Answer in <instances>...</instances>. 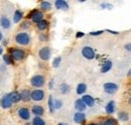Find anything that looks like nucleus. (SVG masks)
<instances>
[{
    "mask_svg": "<svg viewBox=\"0 0 131 125\" xmlns=\"http://www.w3.org/2000/svg\"><path fill=\"white\" fill-rule=\"evenodd\" d=\"M59 125H68V124H66V123H62V122H61V123H59Z\"/></svg>",
    "mask_w": 131,
    "mask_h": 125,
    "instance_id": "nucleus-41",
    "label": "nucleus"
},
{
    "mask_svg": "<svg viewBox=\"0 0 131 125\" xmlns=\"http://www.w3.org/2000/svg\"><path fill=\"white\" fill-rule=\"evenodd\" d=\"M31 112H32L35 116L40 117V116L43 115L45 109H43V107L40 106V105H34V106H32V108H31Z\"/></svg>",
    "mask_w": 131,
    "mask_h": 125,
    "instance_id": "nucleus-14",
    "label": "nucleus"
},
{
    "mask_svg": "<svg viewBox=\"0 0 131 125\" xmlns=\"http://www.w3.org/2000/svg\"><path fill=\"white\" fill-rule=\"evenodd\" d=\"M12 105H13V104H12V102L10 101L8 94L4 95V96L1 98V100H0V106H1L3 109H9V108H11Z\"/></svg>",
    "mask_w": 131,
    "mask_h": 125,
    "instance_id": "nucleus-10",
    "label": "nucleus"
},
{
    "mask_svg": "<svg viewBox=\"0 0 131 125\" xmlns=\"http://www.w3.org/2000/svg\"><path fill=\"white\" fill-rule=\"evenodd\" d=\"M27 18H30L32 20L34 23H37L39 22L40 20H42L43 18V13L37 9H33L32 11L27 15Z\"/></svg>",
    "mask_w": 131,
    "mask_h": 125,
    "instance_id": "nucleus-7",
    "label": "nucleus"
},
{
    "mask_svg": "<svg viewBox=\"0 0 131 125\" xmlns=\"http://www.w3.org/2000/svg\"><path fill=\"white\" fill-rule=\"evenodd\" d=\"M8 56L11 58L12 61H22L25 58L26 54L21 48H13V47H11V48H9Z\"/></svg>",
    "mask_w": 131,
    "mask_h": 125,
    "instance_id": "nucleus-2",
    "label": "nucleus"
},
{
    "mask_svg": "<svg viewBox=\"0 0 131 125\" xmlns=\"http://www.w3.org/2000/svg\"><path fill=\"white\" fill-rule=\"evenodd\" d=\"M86 121V114L84 112H77L74 115V122L77 124H83Z\"/></svg>",
    "mask_w": 131,
    "mask_h": 125,
    "instance_id": "nucleus-12",
    "label": "nucleus"
},
{
    "mask_svg": "<svg viewBox=\"0 0 131 125\" xmlns=\"http://www.w3.org/2000/svg\"><path fill=\"white\" fill-rule=\"evenodd\" d=\"M20 99L24 102H28L30 100V91L27 90V89H23L21 92H20Z\"/></svg>",
    "mask_w": 131,
    "mask_h": 125,
    "instance_id": "nucleus-18",
    "label": "nucleus"
},
{
    "mask_svg": "<svg viewBox=\"0 0 131 125\" xmlns=\"http://www.w3.org/2000/svg\"><path fill=\"white\" fill-rule=\"evenodd\" d=\"M22 11H20V10H15V12H14V14H13V22L14 23H18L21 19H22Z\"/></svg>",
    "mask_w": 131,
    "mask_h": 125,
    "instance_id": "nucleus-24",
    "label": "nucleus"
},
{
    "mask_svg": "<svg viewBox=\"0 0 131 125\" xmlns=\"http://www.w3.org/2000/svg\"><path fill=\"white\" fill-rule=\"evenodd\" d=\"M60 90H61V93L62 94H68L70 91H71V87H70V85H68V84L64 83V84L61 85Z\"/></svg>",
    "mask_w": 131,
    "mask_h": 125,
    "instance_id": "nucleus-26",
    "label": "nucleus"
},
{
    "mask_svg": "<svg viewBox=\"0 0 131 125\" xmlns=\"http://www.w3.org/2000/svg\"><path fill=\"white\" fill-rule=\"evenodd\" d=\"M87 91V85L84 84V83H81L77 86V89H76V92L78 95H84Z\"/></svg>",
    "mask_w": 131,
    "mask_h": 125,
    "instance_id": "nucleus-22",
    "label": "nucleus"
},
{
    "mask_svg": "<svg viewBox=\"0 0 131 125\" xmlns=\"http://www.w3.org/2000/svg\"><path fill=\"white\" fill-rule=\"evenodd\" d=\"M2 38H3V34H2V32L0 31V40H2Z\"/></svg>",
    "mask_w": 131,
    "mask_h": 125,
    "instance_id": "nucleus-39",
    "label": "nucleus"
},
{
    "mask_svg": "<svg viewBox=\"0 0 131 125\" xmlns=\"http://www.w3.org/2000/svg\"><path fill=\"white\" fill-rule=\"evenodd\" d=\"M103 89H104V92L106 94H109V95H113L115 94L118 89H119V86L115 83H111V82H108V83H105L104 86H103Z\"/></svg>",
    "mask_w": 131,
    "mask_h": 125,
    "instance_id": "nucleus-5",
    "label": "nucleus"
},
{
    "mask_svg": "<svg viewBox=\"0 0 131 125\" xmlns=\"http://www.w3.org/2000/svg\"><path fill=\"white\" fill-rule=\"evenodd\" d=\"M14 39L15 43L19 46H28L31 43V37L27 32H18Z\"/></svg>",
    "mask_w": 131,
    "mask_h": 125,
    "instance_id": "nucleus-1",
    "label": "nucleus"
},
{
    "mask_svg": "<svg viewBox=\"0 0 131 125\" xmlns=\"http://www.w3.org/2000/svg\"><path fill=\"white\" fill-rule=\"evenodd\" d=\"M63 107V101L62 100H53V109H61Z\"/></svg>",
    "mask_w": 131,
    "mask_h": 125,
    "instance_id": "nucleus-30",
    "label": "nucleus"
},
{
    "mask_svg": "<svg viewBox=\"0 0 131 125\" xmlns=\"http://www.w3.org/2000/svg\"><path fill=\"white\" fill-rule=\"evenodd\" d=\"M17 113H18V116H19L22 120L27 121V120L30 119V111L27 109V108H25V107L19 108L18 111H17Z\"/></svg>",
    "mask_w": 131,
    "mask_h": 125,
    "instance_id": "nucleus-9",
    "label": "nucleus"
},
{
    "mask_svg": "<svg viewBox=\"0 0 131 125\" xmlns=\"http://www.w3.org/2000/svg\"><path fill=\"white\" fill-rule=\"evenodd\" d=\"M3 54V47H0V55H2Z\"/></svg>",
    "mask_w": 131,
    "mask_h": 125,
    "instance_id": "nucleus-38",
    "label": "nucleus"
},
{
    "mask_svg": "<svg viewBox=\"0 0 131 125\" xmlns=\"http://www.w3.org/2000/svg\"><path fill=\"white\" fill-rule=\"evenodd\" d=\"M50 56H51V51H50V48L49 47H41L38 51V57L42 61H49Z\"/></svg>",
    "mask_w": 131,
    "mask_h": 125,
    "instance_id": "nucleus-8",
    "label": "nucleus"
},
{
    "mask_svg": "<svg viewBox=\"0 0 131 125\" xmlns=\"http://www.w3.org/2000/svg\"><path fill=\"white\" fill-rule=\"evenodd\" d=\"M49 112L50 113H53V99H52V96H49Z\"/></svg>",
    "mask_w": 131,
    "mask_h": 125,
    "instance_id": "nucleus-32",
    "label": "nucleus"
},
{
    "mask_svg": "<svg viewBox=\"0 0 131 125\" xmlns=\"http://www.w3.org/2000/svg\"><path fill=\"white\" fill-rule=\"evenodd\" d=\"M52 83H53V81L51 80V81H50V83H49V89H51V88H52Z\"/></svg>",
    "mask_w": 131,
    "mask_h": 125,
    "instance_id": "nucleus-37",
    "label": "nucleus"
},
{
    "mask_svg": "<svg viewBox=\"0 0 131 125\" xmlns=\"http://www.w3.org/2000/svg\"><path fill=\"white\" fill-rule=\"evenodd\" d=\"M46 79L42 75H35L30 79V85L34 88H40L45 85Z\"/></svg>",
    "mask_w": 131,
    "mask_h": 125,
    "instance_id": "nucleus-3",
    "label": "nucleus"
},
{
    "mask_svg": "<svg viewBox=\"0 0 131 125\" xmlns=\"http://www.w3.org/2000/svg\"><path fill=\"white\" fill-rule=\"evenodd\" d=\"M89 125H100V124H98V123H91V124Z\"/></svg>",
    "mask_w": 131,
    "mask_h": 125,
    "instance_id": "nucleus-40",
    "label": "nucleus"
},
{
    "mask_svg": "<svg viewBox=\"0 0 131 125\" xmlns=\"http://www.w3.org/2000/svg\"><path fill=\"white\" fill-rule=\"evenodd\" d=\"M112 67H113V62H111V61H106L102 65V67H101V73L105 74V73L109 72L112 69Z\"/></svg>",
    "mask_w": 131,
    "mask_h": 125,
    "instance_id": "nucleus-17",
    "label": "nucleus"
},
{
    "mask_svg": "<svg viewBox=\"0 0 131 125\" xmlns=\"http://www.w3.org/2000/svg\"><path fill=\"white\" fill-rule=\"evenodd\" d=\"M125 49H127L128 51H130L131 50V45L130 44H127V45L125 46Z\"/></svg>",
    "mask_w": 131,
    "mask_h": 125,
    "instance_id": "nucleus-36",
    "label": "nucleus"
},
{
    "mask_svg": "<svg viewBox=\"0 0 131 125\" xmlns=\"http://www.w3.org/2000/svg\"><path fill=\"white\" fill-rule=\"evenodd\" d=\"M2 59H3V62H5L6 65H11L12 62H13V61L11 60V58L7 55V54H5V55H3L2 56Z\"/></svg>",
    "mask_w": 131,
    "mask_h": 125,
    "instance_id": "nucleus-31",
    "label": "nucleus"
},
{
    "mask_svg": "<svg viewBox=\"0 0 131 125\" xmlns=\"http://www.w3.org/2000/svg\"><path fill=\"white\" fill-rule=\"evenodd\" d=\"M84 35H85V33H84V32L78 31V32H77V34H76V37H77V38H80V37H83Z\"/></svg>",
    "mask_w": 131,
    "mask_h": 125,
    "instance_id": "nucleus-35",
    "label": "nucleus"
},
{
    "mask_svg": "<svg viewBox=\"0 0 131 125\" xmlns=\"http://www.w3.org/2000/svg\"><path fill=\"white\" fill-rule=\"evenodd\" d=\"M104 32V30H97V31H92L90 32V35H94V36H97V35H100Z\"/></svg>",
    "mask_w": 131,
    "mask_h": 125,
    "instance_id": "nucleus-33",
    "label": "nucleus"
},
{
    "mask_svg": "<svg viewBox=\"0 0 131 125\" xmlns=\"http://www.w3.org/2000/svg\"><path fill=\"white\" fill-rule=\"evenodd\" d=\"M82 101L85 103V105L87 107H93L95 105V99L91 96V95H88V94H85L82 97Z\"/></svg>",
    "mask_w": 131,
    "mask_h": 125,
    "instance_id": "nucleus-11",
    "label": "nucleus"
},
{
    "mask_svg": "<svg viewBox=\"0 0 131 125\" xmlns=\"http://www.w3.org/2000/svg\"><path fill=\"white\" fill-rule=\"evenodd\" d=\"M32 125H46V121L41 117L35 116L32 119Z\"/></svg>",
    "mask_w": 131,
    "mask_h": 125,
    "instance_id": "nucleus-25",
    "label": "nucleus"
},
{
    "mask_svg": "<svg viewBox=\"0 0 131 125\" xmlns=\"http://www.w3.org/2000/svg\"><path fill=\"white\" fill-rule=\"evenodd\" d=\"M0 25L4 28V29H9L11 26V22L9 20V18L7 16H2L0 18Z\"/></svg>",
    "mask_w": 131,
    "mask_h": 125,
    "instance_id": "nucleus-15",
    "label": "nucleus"
},
{
    "mask_svg": "<svg viewBox=\"0 0 131 125\" xmlns=\"http://www.w3.org/2000/svg\"><path fill=\"white\" fill-rule=\"evenodd\" d=\"M75 108L78 112H84L85 110L87 109V106L82 101V99H77L75 101Z\"/></svg>",
    "mask_w": 131,
    "mask_h": 125,
    "instance_id": "nucleus-16",
    "label": "nucleus"
},
{
    "mask_svg": "<svg viewBox=\"0 0 131 125\" xmlns=\"http://www.w3.org/2000/svg\"><path fill=\"white\" fill-rule=\"evenodd\" d=\"M118 118L121 121H128V114L125 111H121L118 113Z\"/></svg>",
    "mask_w": 131,
    "mask_h": 125,
    "instance_id": "nucleus-27",
    "label": "nucleus"
},
{
    "mask_svg": "<svg viewBox=\"0 0 131 125\" xmlns=\"http://www.w3.org/2000/svg\"><path fill=\"white\" fill-rule=\"evenodd\" d=\"M36 24H37V29H38V30H40V31L46 30V29L49 27V21H48V20H46V19L40 20V21H39V22H37Z\"/></svg>",
    "mask_w": 131,
    "mask_h": 125,
    "instance_id": "nucleus-20",
    "label": "nucleus"
},
{
    "mask_svg": "<svg viewBox=\"0 0 131 125\" xmlns=\"http://www.w3.org/2000/svg\"><path fill=\"white\" fill-rule=\"evenodd\" d=\"M45 99V91L41 89H35L32 92H30V100L35 102H40Z\"/></svg>",
    "mask_w": 131,
    "mask_h": 125,
    "instance_id": "nucleus-6",
    "label": "nucleus"
},
{
    "mask_svg": "<svg viewBox=\"0 0 131 125\" xmlns=\"http://www.w3.org/2000/svg\"><path fill=\"white\" fill-rule=\"evenodd\" d=\"M51 7L52 6H51V4H50L49 1H41L40 2V8L43 11H49L51 9Z\"/></svg>",
    "mask_w": 131,
    "mask_h": 125,
    "instance_id": "nucleus-23",
    "label": "nucleus"
},
{
    "mask_svg": "<svg viewBox=\"0 0 131 125\" xmlns=\"http://www.w3.org/2000/svg\"><path fill=\"white\" fill-rule=\"evenodd\" d=\"M101 125H117V121L114 118H107L102 122Z\"/></svg>",
    "mask_w": 131,
    "mask_h": 125,
    "instance_id": "nucleus-28",
    "label": "nucleus"
},
{
    "mask_svg": "<svg viewBox=\"0 0 131 125\" xmlns=\"http://www.w3.org/2000/svg\"><path fill=\"white\" fill-rule=\"evenodd\" d=\"M82 56L87 59V60H94L95 57H96V53H95V49L93 47H89V46H86L82 48Z\"/></svg>",
    "mask_w": 131,
    "mask_h": 125,
    "instance_id": "nucleus-4",
    "label": "nucleus"
},
{
    "mask_svg": "<svg viewBox=\"0 0 131 125\" xmlns=\"http://www.w3.org/2000/svg\"><path fill=\"white\" fill-rule=\"evenodd\" d=\"M61 62H62V57H57V58L53 59L51 66H52V68H59Z\"/></svg>",
    "mask_w": 131,
    "mask_h": 125,
    "instance_id": "nucleus-29",
    "label": "nucleus"
},
{
    "mask_svg": "<svg viewBox=\"0 0 131 125\" xmlns=\"http://www.w3.org/2000/svg\"><path fill=\"white\" fill-rule=\"evenodd\" d=\"M8 96H9V99H10V101L12 102V104H13V103H18V102L21 100V99H20V94L18 93V92H16V91L9 93Z\"/></svg>",
    "mask_w": 131,
    "mask_h": 125,
    "instance_id": "nucleus-19",
    "label": "nucleus"
},
{
    "mask_svg": "<svg viewBox=\"0 0 131 125\" xmlns=\"http://www.w3.org/2000/svg\"><path fill=\"white\" fill-rule=\"evenodd\" d=\"M54 6L59 10H68L69 7H70L66 0H57L54 2Z\"/></svg>",
    "mask_w": 131,
    "mask_h": 125,
    "instance_id": "nucleus-13",
    "label": "nucleus"
},
{
    "mask_svg": "<svg viewBox=\"0 0 131 125\" xmlns=\"http://www.w3.org/2000/svg\"><path fill=\"white\" fill-rule=\"evenodd\" d=\"M39 39H40L41 41L48 40V36H47V35H45V34H40V35H39Z\"/></svg>",
    "mask_w": 131,
    "mask_h": 125,
    "instance_id": "nucleus-34",
    "label": "nucleus"
},
{
    "mask_svg": "<svg viewBox=\"0 0 131 125\" xmlns=\"http://www.w3.org/2000/svg\"><path fill=\"white\" fill-rule=\"evenodd\" d=\"M105 111L107 114H113L115 112V103L114 101H110L107 103L106 107H105Z\"/></svg>",
    "mask_w": 131,
    "mask_h": 125,
    "instance_id": "nucleus-21",
    "label": "nucleus"
}]
</instances>
